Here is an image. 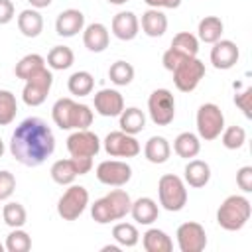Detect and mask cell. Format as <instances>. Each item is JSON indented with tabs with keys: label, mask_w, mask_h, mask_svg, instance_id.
I'll use <instances>...</instances> for the list:
<instances>
[{
	"label": "cell",
	"mask_w": 252,
	"mask_h": 252,
	"mask_svg": "<svg viewBox=\"0 0 252 252\" xmlns=\"http://www.w3.org/2000/svg\"><path fill=\"white\" fill-rule=\"evenodd\" d=\"M55 152V136L45 120L30 116L22 120L10 138V154L26 167L41 165Z\"/></svg>",
	"instance_id": "6da1fadb"
},
{
	"label": "cell",
	"mask_w": 252,
	"mask_h": 252,
	"mask_svg": "<svg viewBox=\"0 0 252 252\" xmlns=\"http://www.w3.org/2000/svg\"><path fill=\"white\" fill-rule=\"evenodd\" d=\"M51 118L61 130H85L93 124V110L87 104L75 102L73 98L65 96L55 100Z\"/></svg>",
	"instance_id": "7a4b0ae2"
},
{
	"label": "cell",
	"mask_w": 252,
	"mask_h": 252,
	"mask_svg": "<svg viewBox=\"0 0 252 252\" xmlns=\"http://www.w3.org/2000/svg\"><path fill=\"white\" fill-rule=\"evenodd\" d=\"M132 199L124 189H112L104 197L96 199L91 205V217L98 224H108L112 220H120L130 213Z\"/></svg>",
	"instance_id": "3957f363"
},
{
	"label": "cell",
	"mask_w": 252,
	"mask_h": 252,
	"mask_svg": "<svg viewBox=\"0 0 252 252\" xmlns=\"http://www.w3.org/2000/svg\"><path fill=\"white\" fill-rule=\"evenodd\" d=\"M250 215H252L250 201L244 195H230L220 203L217 211V222L220 228L234 232L246 226V222L250 220Z\"/></svg>",
	"instance_id": "277c9868"
},
{
	"label": "cell",
	"mask_w": 252,
	"mask_h": 252,
	"mask_svg": "<svg viewBox=\"0 0 252 252\" xmlns=\"http://www.w3.org/2000/svg\"><path fill=\"white\" fill-rule=\"evenodd\" d=\"M158 195H159V205L169 213H177L187 205L185 181L173 173H165L159 177Z\"/></svg>",
	"instance_id": "5b68a950"
},
{
	"label": "cell",
	"mask_w": 252,
	"mask_h": 252,
	"mask_svg": "<svg viewBox=\"0 0 252 252\" xmlns=\"http://www.w3.org/2000/svg\"><path fill=\"white\" fill-rule=\"evenodd\" d=\"M224 128V116L222 110L215 102H205L197 110V134L201 140L211 142L220 136Z\"/></svg>",
	"instance_id": "8992f818"
},
{
	"label": "cell",
	"mask_w": 252,
	"mask_h": 252,
	"mask_svg": "<svg viewBox=\"0 0 252 252\" xmlns=\"http://www.w3.org/2000/svg\"><path fill=\"white\" fill-rule=\"evenodd\" d=\"M89 205V191L83 185H69L57 201V215L63 220H77Z\"/></svg>",
	"instance_id": "52a82bcc"
},
{
	"label": "cell",
	"mask_w": 252,
	"mask_h": 252,
	"mask_svg": "<svg viewBox=\"0 0 252 252\" xmlns=\"http://www.w3.org/2000/svg\"><path fill=\"white\" fill-rule=\"evenodd\" d=\"M148 112L154 124L167 126L175 118V98L167 89H156L148 98Z\"/></svg>",
	"instance_id": "ba28073f"
},
{
	"label": "cell",
	"mask_w": 252,
	"mask_h": 252,
	"mask_svg": "<svg viewBox=\"0 0 252 252\" xmlns=\"http://www.w3.org/2000/svg\"><path fill=\"white\" fill-rule=\"evenodd\" d=\"M171 73H173V83H175L177 91L191 93V91L197 89V85L205 77V63L197 57H187Z\"/></svg>",
	"instance_id": "9c48e42d"
},
{
	"label": "cell",
	"mask_w": 252,
	"mask_h": 252,
	"mask_svg": "<svg viewBox=\"0 0 252 252\" xmlns=\"http://www.w3.org/2000/svg\"><path fill=\"white\" fill-rule=\"evenodd\" d=\"M53 85V75L47 67H43L41 71H37L35 75H32L30 79H26L24 91H22V98L28 106H39L45 102L49 91Z\"/></svg>",
	"instance_id": "30bf717a"
},
{
	"label": "cell",
	"mask_w": 252,
	"mask_h": 252,
	"mask_svg": "<svg viewBox=\"0 0 252 252\" xmlns=\"http://www.w3.org/2000/svg\"><path fill=\"white\" fill-rule=\"evenodd\" d=\"M96 179L108 187H122L132 179V167L120 159H106L96 165Z\"/></svg>",
	"instance_id": "8fae6325"
},
{
	"label": "cell",
	"mask_w": 252,
	"mask_h": 252,
	"mask_svg": "<svg viewBox=\"0 0 252 252\" xmlns=\"http://www.w3.org/2000/svg\"><path fill=\"white\" fill-rule=\"evenodd\" d=\"M104 152L110 158H134L140 154V142L122 130L108 132L104 138Z\"/></svg>",
	"instance_id": "7c38bea8"
},
{
	"label": "cell",
	"mask_w": 252,
	"mask_h": 252,
	"mask_svg": "<svg viewBox=\"0 0 252 252\" xmlns=\"http://www.w3.org/2000/svg\"><path fill=\"white\" fill-rule=\"evenodd\" d=\"M175 236H177V246H179L181 252H201L207 246L205 228L199 222H193V220L179 224Z\"/></svg>",
	"instance_id": "4fadbf2b"
},
{
	"label": "cell",
	"mask_w": 252,
	"mask_h": 252,
	"mask_svg": "<svg viewBox=\"0 0 252 252\" xmlns=\"http://www.w3.org/2000/svg\"><path fill=\"white\" fill-rule=\"evenodd\" d=\"M67 150L75 158H94L100 150V140L91 130H75L67 138Z\"/></svg>",
	"instance_id": "5bb4252c"
},
{
	"label": "cell",
	"mask_w": 252,
	"mask_h": 252,
	"mask_svg": "<svg viewBox=\"0 0 252 252\" xmlns=\"http://www.w3.org/2000/svg\"><path fill=\"white\" fill-rule=\"evenodd\" d=\"M238 57H240V51L236 43L230 39H219L211 47V63L215 69H220V71L232 69L238 63Z\"/></svg>",
	"instance_id": "9a60e30c"
},
{
	"label": "cell",
	"mask_w": 252,
	"mask_h": 252,
	"mask_svg": "<svg viewBox=\"0 0 252 252\" xmlns=\"http://www.w3.org/2000/svg\"><path fill=\"white\" fill-rule=\"evenodd\" d=\"M94 110L100 116H118L124 110V98L116 89H100L94 94Z\"/></svg>",
	"instance_id": "2e32d148"
},
{
	"label": "cell",
	"mask_w": 252,
	"mask_h": 252,
	"mask_svg": "<svg viewBox=\"0 0 252 252\" xmlns=\"http://www.w3.org/2000/svg\"><path fill=\"white\" fill-rule=\"evenodd\" d=\"M85 28V14L75 8L63 10L55 20V32L61 37H73Z\"/></svg>",
	"instance_id": "e0dca14e"
},
{
	"label": "cell",
	"mask_w": 252,
	"mask_h": 252,
	"mask_svg": "<svg viewBox=\"0 0 252 252\" xmlns=\"http://www.w3.org/2000/svg\"><path fill=\"white\" fill-rule=\"evenodd\" d=\"M110 28H112V33L118 37V39H122V41H132L136 35H138V32H140V22H138V18H136V14L134 12H118L114 18H112V24H110Z\"/></svg>",
	"instance_id": "ac0fdd59"
},
{
	"label": "cell",
	"mask_w": 252,
	"mask_h": 252,
	"mask_svg": "<svg viewBox=\"0 0 252 252\" xmlns=\"http://www.w3.org/2000/svg\"><path fill=\"white\" fill-rule=\"evenodd\" d=\"M108 41H110V35H108V30L104 24L94 22V24H89L87 28H83V43L89 51L100 53L108 47Z\"/></svg>",
	"instance_id": "d6986e66"
},
{
	"label": "cell",
	"mask_w": 252,
	"mask_h": 252,
	"mask_svg": "<svg viewBox=\"0 0 252 252\" xmlns=\"http://www.w3.org/2000/svg\"><path fill=\"white\" fill-rule=\"evenodd\" d=\"M142 32L148 37H161L167 30V18L159 8H150L142 14Z\"/></svg>",
	"instance_id": "ffe728a7"
},
{
	"label": "cell",
	"mask_w": 252,
	"mask_h": 252,
	"mask_svg": "<svg viewBox=\"0 0 252 252\" xmlns=\"http://www.w3.org/2000/svg\"><path fill=\"white\" fill-rule=\"evenodd\" d=\"M130 215L132 219L138 222V224H152L158 215H159V209H158V203L150 197H140L136 201H132V207H130Z\"/></svg>",
	"instance_id": "44dd1931"
},
{
	"label": "cell",
	"mask_w": 252,
	"mask_h": 252,
	"mask_svg": "<svg viewBox=\"0 0 252 252\" xmlns=\"http://www.w3.org/2000/svg\"><path fill=\"white\" fill-rule=\"evenodd\" d=\"M211 179V167L207 161L203 159H189V163L185 165V183L189 187L201 189L209 183Z\"/></svg>",
	"instance_id": "7402d4cb"
},
{
	"label": "cell",
	"mask_w": 252,
	"mask_h": 252,
	"mask_svg": "<svg viewBox=\"0 0 252 252\" xmlns=\"http://www.w3.org/2000/svg\"><path fill=\"white\" fill-rule=\"evenodd\" d=\"M18 30L26 37H37L43 30V18L35 8L22 10L18 16Z\"/></svg>",
	"instance_id": "603a6c76"
},
{
	"label": "cell",
	"mask_w": 252,
	"mask_h": 252,
	"mask_svg": "<svg viewBox=\"0 0 252 252\" xmlns=\"http://www.w3.org/2000/svg\"><path fill=\"white\" fill-rule=\"evenodd\" d=\"M144 156L152 163H165L171 156V146L163 136H152L144 146Z\"/></svg>",
	"instance_id": "cb8c5ba5"
},
{
	"label": "cell",
	"mask_w": 252,
	"mask_h": 252,
	"mask_svg": "<svg viewBox=\"0 0 252 252\" xmlns=\"http://www.w3.org/2000/svg\"><path fill=\"white\" fill-rule=\"evenodd\" d=\"M142 246L146 252H171L173 250L171 238L167 236V232L159 228H148L142 234Z\"/></svg>",
	"instance_id": "d4e9b609"
},
{
	"label": "cell",
	"mask_w": 252,
	"mask_h": 252,
	"mask_svg": "<svg viewBox=\"0 0 252 252\" xmlns=\"http://www.w3.org/2000/svg\"><path fill=\"white\" fill-rule=\"evenodd\" d=\"M118 118H120V130L126 132V134L136 136V134H140L146 128V114L140 108H136V106L124 108L118 114Z\"/></svg>",
	"instance_id": "484cf974"
},
{
	"label": "cell",
	"mask_w": 252,
	"mask_h": 252,
	"mask_svg": "<svg viewBox=\"0 0 252 252\" xmlns=\"http://www.w3.org/2000/svg\"><path fill=\"white\" fill-rule=\"evenodd\" d=\"M173 150L179 158L183 159H193L199 152H201V142L199 136L193 132H181L175 140H173Z\"/></svg>",
	"instance_id": "4316f807"
},
{
	"label": "cell",
	"mask_w": 252,
	"mask_h": 252,
	"mask_svg": "<svg viewBox=\"0 0 252 252\" xmlns=\"http://www.w3.org/2000/svg\"><path fill=\"white\" fill-rule=\"evenodd\" d=\"M222 30H224V24H222L220 18H217V16H205L199 22V28H197V32H199L197 39H201L205 43H215V41L220 39Z\"/></svg>",
	"instance_id": "83f0119b"
},
{
	"label": "cell",
	"mask_w": 252,
	"mask_h": 252,
	"mask_svg": "<svg viewBox=\"0 0 252 252\" xmlns=\"http://www.w3.org/2000/svg\"><path fill=\"white\" fill-rule=\"evenodd\" d=\"M49 173H51V179H53L57 185H71V183L75 181V177L79 175L73 158H69V159H57V161L51 165Z\"/></svg>",
	"instance_id": "f1b7e54d"
},
{
	"label": "cell",
	"mask_w": 252,
	"mask_h": 252,
	"mask_svg": "<svg viewBox=\"0 0 252 252\" xmlns=\"http://www.w3.org/2000/svg\"><path fill=\"white\" fill-rule=\"evenodd\" d=\"M43 67H45V59H43L41 55H37V53H28V55H24V57L16 63L14 73H16L18 79L26 81V79H30L32 75H35L37 71H41Z\"/></svg>",
	"instance_id": "f546056e"
},
{
	"label": "cell",
	"mask_w": 252,
	"mask_h": 252,
	"mask_svg": "<svg viewBox=\"0 0 252 252\" xmlns=\"http://www.w3.org/2000/svg\"><path fill=\"white\" fill-rule=\"evenodd\" d=\"M67 89L75 96H87L94 89V79L89 71H75L67 81Z\"/></svg>",
	"instance_id": "4dcf8cb0"
},
{
	"label": "cell",
	"mask_w": 252,
	"mask_h": 252,
	"mask_svg": "<svg viewBox=\"0 0 252 252\" xmlns=\"http://www.w3.org/2000/svg\"><path fill=\"white\" fill-rule=\"evenodd\" d=\"M75 63V53L67 45H55L47 53V65L55 71H65Z\"/></svg>",
	"instance_id": "1f68e13d"
},
{
	"label": "cell",
	"mask_w": 252,
	"mask_h": 252,
	"mask_svg": "<svg viewBox=\"0 0 252 252\" xmlns=\"http://www.w3.org/2000/svg\"><path fill=\"white\" fill-rule=\"evenodd\" d=\"M112 238L118 242V246L132 248L140 240V232L132 222H118L112 226Z\"/></svg>",
	"instance_id": "d6a6232c"
},
{
	"label": "cell",
	"mask_w": 252,
	"mask_h": 252,
	"mask_svg": "<svg viewBox=\"0 0 252 252\" xmlns=\"http://www.w3.org/2000/svg\"><path fill=\"white\" fill-rule=\"evenodd\" d=\"M2 219H4V222L10 228H22L26 224V220H28V213H26V209H24L22 203L10 201L2 209Z\"/></svg>",
	"instance_id": "836d02e7"
},
{
	"label": "cell",
	"mask_w": 252,
	"mask_h": 252,
	"mask_svg": "<svg viewBox=\"0 0 252 252\" xmlns=\"http://www.w3.org/2000/svg\"><path fill=\"white\" fill-rule=\"evenodd\" d=\"M171 47L177 49L179 53L187 55V57H197V51H199V39L197 35L189 33V32H179L173 35L171 39Z\"/></svg>",
	"instance_id": "e575fe53"
},
{
	"label": "cell",
	"mask_w": 252,
	"mask_h": 252,
	"mask_svg": "<svg viewBox=\"0 0 252 252\" xmlns=\"http://www.w3.org/2000/svg\"><path fill=\"white\" fill-rule=\"evenodd\" d=\"M108 79L116 85V87H126L132 83L134 79V67L128 61H114L108 69Z\"/></svg>",
	"instance_id": "d590c367"
},
{
	"label": "cell",
	"mask_w": 252,
	"mask_h": 252,
	"mask_svg": "<svg viewBox=\"0 0 252 252\" xmlns=\"http://www.w3.org/2000/svg\"><path fill=\"white\" fill-rule=\"evenodd\" d=\"M16 112H18V102L14 93L0 89V126L12 124L16 118Z\"/></svg>",
	"instance_id": "8d00e7d4"
},
{
	"label": "cell",
	"mask_w": 252,
	"mask_h": 252,
	"mask_svg": "<svg viewBox=\"0 0 252 252\" xmlns=\"http://www.w3.org/2000/svg\"><path fill=\"white\" fill-rule=\"evenodd\" d=\"M4 246H6L8 252H28L32 248V238H30V234L26 230L12 228V232L6 236Z\"/></svg>",
	"instance_id": "74e56055"
},
{
	"label": "cell",
	"mask_w": 252,
	"mask_h": 252,
	"mask_svg": "<svg viewBox=\"0 0 252 252\" xmlns=\"http://www.w3.org/2000/svg\"><path fill=\"white\" fill-rule=\"evenodd\" d=\"M220 140H222V146L226 150H240L246 142V130L242 126H228V128H222L220 132Z\"/></svg>",
	"instance_id": "f35d334b"
},
{
	"label": "cell",
	"mask_w": 252,
	"mask_h": 252,
	"mask_svg": "<svg viewBox=\"0 0 252 252\" xmlns=\"http://www.w3.org/2000/svg\"><path fill=\"white\" fill-rule=\"evenodd\" d=\"M16 189V177L14 173H10L8 169H2L0 171V201H6L12 197Z\"/></svg>",
	"instance_id": "ab89813d"
},
{
	"label": "cell",
	"mask_w": 252,
	"mask_h": 252,
	"mask_svg": "<svg viewBox=\"0 0 252 252\" xmlns=\"http://www.w3.org/2000/svg\"><path fill=\"white\" fill-rule=\"evenodd\" d=\"M187 59V55H183V53H179L177 49H173V47H169L165 53H163V57H161V63H163V67L167 69V71H173L179 63H183Z\"/></svg>",
	"instance_id": "60d3db41"
},
{
	"label": "cell",
	"mask_w": 252,
	"mask_h": 252,
	"mask_svg": "<svg viewBox=\"0 0 252 252\" xmlns=\"http://www.w3.org/2000/svg\"><path fill=\"white\" fill-rule=\"evenodd\" d=\"M236 185L244 191L250 193L252 191V165H244L236 171Z\"/></svg>",
	"instance_id": "b9f144b4"
},
{
	"label": "cell",
	"mask_w": 252,
	"mask_h": 252,
	"mask_svg": "<svg viewBox=\"0 0 252 252\" xmlns=\"http://www.w3.org/2000/svg\"><path fill=\"white\" fill-rule=\"evenodd\" d=\"M250 98H252V89H244L242 93L234 94V104L244 112L246 118H252V112H250Z\"/></svg>",
	"instance_id": "7bdbcfd3"
},
{
	"label": "cell",
	"mask_w": 252,
	"mask_h": 252,
	"mask_svg": "<svg viewBox=\"0 0 252 252\" xmlns=\"http://www.w3.org/2000/svg\"><path fill=\"white\" fill-rule=\"evenodd\" d=\"M14 20V4L12 0H0V26L10 24Z\"/></svg>",
	"instance_id": "ee69618b"
},
{
	"label": "cell",
	"mask_w": 252,
	"mask_h": 252,
	"mask_svg": "<svg viewBox=\"0 0 252 252\" xmlns=\"http://www.w3.org/2000/svg\"><path fill=\"white\" fill-rule=\"evenodd\" d=\"M150 8H179L181 0H144Z\"/></svg>",
	"instance_id": "f6af8a7d"
},
{
	"label": "cell",
	"mask_w": 252,
	"mask_h": 252,
	"mask_svg": "<svg viewBox=\"0 0 252 252\" xmlns=\"http://www.w3.org/2000/svg\"><path fill=\"white\" fill-rule=\"evenodd\" d=\"M30 4H32V8H35V10H41V8H47L53 0H28Z\"/></svg>",
	"instance_id": "bcb514c9"
},
{
	"label": "cell",
	"mask_w": 252,
	"mask_h": 252,
	"mask_svg": "<svg viewBox=\"0 0 252 252\" xmlns=\"http://www.w3.org/2000/svg\"><path fill=\"white\" fill-rule=\"evenodd\" d=\"M102 252H120V246L108 244V246H102Z\"/></svg>",
	"instance_id": "7dc6e473"
},
{
	"label": "cell",
	"mask_w": 252,
	"mask_h": 252,
	"mask_svg": "<svg viewBox=\"0 0 252 252\" xmlns=\"http://www.w3.org/2000/svg\"><path fill=\"white\" fill-rule=\"evenodd\" d=\"M108 4H114V6H120V4H126L128 0H106Z\"/></svg>",
	"instance_id": "c3c4849f"
},
{
	"label": "cell",
	"mask_w": 252,
	"mask_h": 252,
	"mask_svg": "<svg viewBox=\"0 0 252 252\" xmlns=\"http://www.w3.org/2000/svg\"><path fill=\"white\" fill-rule=\"evenodd\" d=\"M2 154H4V142L0 140V158H2Z\"/></svg>",
	"instance_id": "681fc988"
},
{
	"label": "cell",
	"mask_w": 252,
	"mask_h": 252,
	"mask_svg": "<svg viewBox=\"0 0 252 252\" xmlns=\"http://www.w3.org/2000/svg\"><path fill=\"white\" fill-rule=\"evenodd\" d=\"M4 250H6V246H4L2 242H0V252H4Z\"/></svg>",
	"instance_id": "f907efd6"
}]
</instances>
